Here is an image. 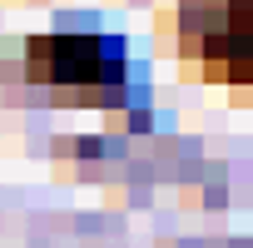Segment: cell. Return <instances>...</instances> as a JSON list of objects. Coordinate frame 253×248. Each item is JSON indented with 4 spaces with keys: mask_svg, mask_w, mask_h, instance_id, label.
<instances>
[{
    "mask_svg": "<svg viewBox=\"0 0 253 248\" xmlns=\"http://www.w3.org/2000/svg\"><path fill=\"white\" fill-rule=\"evenodd\" d=\"M179 50L209 80H253V0H179Z\"/></svg>",
    "mask_w": 253,
    "mask_h": 248,
    "instance_id": "obj_1",
    "label": "cell"
},
{
    "mask_svg": "<svg viewBox=\"0 0 253 248\" xmlns=\"http://www.w3.org/2000/svg\"><path fill=\"white\" fill-rule=\"evenodd\" d=\"M25 70L35 84L109 89L124 80V40H114V35H35L25 45Z\"/></svg>",
    "mask_w": 253,
    "mask_h": 248,
    "instance_id": "obj_2",
    "label": "cell"
}]
</instances>
